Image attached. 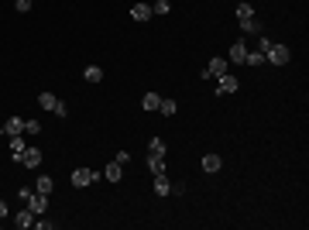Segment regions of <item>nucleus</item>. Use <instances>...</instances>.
<instances>
[{
  "instance_id": "1",
  "label": "nucleus",
  "mask_w": 309,
  "mask_h": 230,
  "mask_svg": "<svg viewBox=\"0 0 309 230\" xmlns=\"http://www.w3.org/2000/svg\"><path fill=\"white\" fill-rule=\"evenodd\" d=\"M289 59H292L289 45H275V41H271V48L265 52V62H271V66H285Z\"/></svg>"
},
{
  "instance_id": "2",
  "label": "nucleus",
  "mask_w": 309,
  "mask_h": 230,
  "mask_svg": "<svg viewBox=\"0 0 309 230\" xmlns=\"http://www.w3.org/2000/svg\"><path fill=\"white\" fill-rule=\"evenodd\" d=\"M224 73H231V62L217 55V59H210V66L203 69V79H220V76H224Z\"/></svg>"
},
{
  "instance_id": "3",
  "label": "nucleus",
  "mask_w": 309,
  "mask_h": 230,
  "mask_svg": "<svg viewBox=\"0 0 309 230\" xmlns=\"http://www.w3.org/2000/svg\"><path fill=\"white\" fill-rule=\"evenodd\" d=\"M96 179H100V172H96V168H76V172H73V186H76V189L93 186Z\"/></svg>"
},
{
  "instance_id": "4",
  "label": "nucleus",
  "mask_w": 309,
  "mask_h": 230,
  "mask_svg": "<svg viewBox=\"0 0 309 230\" xmlns=\"http://www.w3.org/2000/svg\"><path fill=\"white\" fill-rule=\"evenodd\" d=\"M237 89H240V79L231 76V73H224L220 82H217V96H231V93H237Z\"/></svg>"
},
{
  "instance_id": "5",
  "label": "nucleus",
  "mask_w": 309,
  "mask_h": 230,
  "mask_svg": "<svg viewBox=\"0 0 309 230\" xmlns=\"http://www.w3.org/2000/svg\"><path fill=\"white\" fill-rule=\"evenodd\" d=\"M28 210H31L35 217H41V213L48 210V196H45V192H31V196H28Z\"/></svg>"
},
{
  "instance_id": "6",
  "label": "nucleus",
  "mask_w": 309,
  "mask_h": 230,
  "mask_svg": "<svg viewBox=\"0 0 309 230\" xmlns=\"http://www.w3.org/2000/svg\"><path fill=\"white\" fill-rule=\"evenodd\" d=\"M17 161H21L24 168H38V165H41V148H24Z\"/></svg>"
},
{
  "instance_id": "7",
  "label": "nucleus",
  "mask_w": 309,
  "mask_h": 230,
  "mask_svg": "<svg viewBox=\"0 0 309 230\" xmlns=\"http://www.w3.org/2000/svg\"><path fill=\"white\" fill-rule=\"evenodd\" d=\"M131 17H134L138 24H145V21H152V3H141V0H138V3L131 7Z\"/></svg>"
},
{
  "instance_id": "8",
  "label": "nucleus",
  "mask_w": 309,
  "mask_h": 230,
  "mask_svg": "<svg viewBox=\"0 0 309 230\" xmlns=\"http://www.w3.org/2000/svg\"><path fill=\"white\" fill-rule=\"evenodd\" d=\"M100 175H103V179H110V182H120V179H124V165H120V161H110Z\"/></svg>"
},
{
  "instance_id": "9",
  "label": "nucleus",
  "mask_w": 309,
  "mask_h": 230,
  "mask_svg": "<svg viewBox=\"0 0 309 230\" xmlns=\"http://www.w3.org/2000/svg\"><path fill=\"white\" fill-rule=\"evenodd\" d=\"M244 55H247V45H244V41H233V45H231V55H227V62L244 66Z\"/></svg>"
},
{
  "instance_id": "10",
  "label": "nucleus",
  "mask_w": 309,
  "mask_h": 230,
  "mask_svg": "<svg viewBox=\"0 0 309 230\" xmlns=\"http://www.w3.org/2000/svg\"><path fill=\"white\" fill-rule=\"evenodd\" d=\"M3 134H7V138H14V134H24V120H21V117H10V120L3 124Z\"/></svg>"
},
{
  "instance_id": "11",
  "label": "nucleus",
  "mask_w": 309,
  "mask_h": 230,
  "mask_svg": "<svg viewBox=\"0 0 309 230\" xmlns=\"http://www.w3.org/2000/svg\"><path fill=\"white\" fill-rule=\"evenodd\" d=\"M14 227H21V230L35 227V213H31V210H21V213L14 217Z\"/></svg>"
},
{
  "instance_id": "12",
  "label": "nucleus",
  "mask_w": 309,
  "mask_h": 230,
  "mask_svg": "<svg viewBox=\"0 0 309 230\" xmlns=\"http://www.w3.org/2000/svg\"><path fill=\"white\" fill-rule=\"evenodd\" d=\"M220 165H224V161H220V154H203V172H210V175H213V172H220Z\"/></svg>"
},
{
  "instance_id": "13",
  "label": "nucleus",
  "mask_w": 309,
  "mask_h": 230,
  "mask_svg": "<svg viewBox=\"0 0 309 230\" xmlns=\"http://www.w3.org/2000/svg\"><path fill=\"white\" fill-rule=\"evenodd\" d=\"M165 152H168V148H165L161 138H152V141H148V154H152V158H165Z\"/></svg>"
},
{
  "instance_id": "14",
  "label": "nucleus",
  "mask_w": 309,
  "mask_h": 230,
  "mask_svg": "<svg viewBox=\"0 0 309 230\" xmlns=\"http://www.w3.org/2000/svg\"><path fill=\"white\" fill-rule=\"evenodd\" d=\"M240 31L244 35H261V21L258 17H247V21H240Z\"/></svg>"
},
{
  "instance_id": "15",
  "label": "nucleus",
  "mask_w": 309,
  "mask_h": 230,
  "mask_svg": "<svg viewBox=\"0 0 309 230\" xmlns=\"http://www.w3.org/2000/svg\"><path fill=\"white\" fill-rule=\"evenodd\" d=\"M154 192H158V196H172V182H168L165 175H154Z\"/></svg>"
},
{
  "instance_id": "16",
  "label": "nucleus",
  "mask_w": 309,
  "mask_h": 230,
  "mask_svg": "<svg viewBox=\"0 0 309 230\" xmlns=\"http://www.w3.org/2000/svg\"><path fill=\"white\" fill-rule=\"evenodd\" d=\"M24 148H28V145H24V134H14V138H10V158H21Z\"/></svg>"
},
{
  "instance_id": "17",
  "label": "nucleus",
  "mask_w": 309,
  "mask_h": 230,
  "mask_svg": "<svg viewBox=\"0 0 309 230\" xmlns=\"http://www.w3.org/2000/svg\"><path fill=\"white\" fill-rule=\"evenodd\" d=\"M158 114H165V117H172V114H179V103H175V100L168 96V100H161V103H158Z\"/></svg>"
},
{
  "instance_id": "18",
  "label": "nucleus",
  "mask_w": 309,
  "mask_h": 230,
  "mask_svg": "<svg viewBox=\"0 0 309 230\" xmlns=\"http://www.w3.org/2000/svg\"><path fill=\"white\" fill-rule=\"evenodd\" d=\"M82 79H86V82H103V69H100V66H89V69L82 73Z\"/></svg>"
},
{
  "instance_id": "19",
  "label": "nucleus",
  "mask_w": 309,
  "mask_h": 230,
  "mask_svg": "<svg viewBox=\"0 0 309 230\" xmlns=\"http://www.w3.org/2000/svg\"><path fill=\"white\" fill-rule=\"evenodd\" d=\"M38 103H41V110H48V114H52V110H55V103H59V96H52V93H41V96H38Z\"/></svg>"
},
{
  "instance_id": "20",
  "label": "nucleus",
  "mask_w": 309,
  "mask_h": 230,
  "mask_svg": "<svg viewBox=\"0 0 309 230\" xmlns=\"http://www.w3.org/2000/svg\"><path fill=\"white\" fill-rule=\"evenodd\" d=\"M52 186H55V182H52L48 175H38V182H35V192H45V196H48V192H52Z\"/></svg>"
},
{
  "instance_id": "21",
  "label": "nucleus",
  "mask_w": 309,
  "mask_h": 230,
  "mask_svg": "<svg viewBox=\"0 0 309 230\" xmlns=\"http://www.w3.org/2000/svg\"><path fill=\"white\" fill-rule=\"evenodd\" d=\"M158 103H161V96H158V93H145V100H141V107H145V110H158Z\"/></svg>"
},
{
  "instance_id": "22",
  "label": "nucleus",
  "mask_w": 309,
  "mask_h": 230,
  "mask_svg": "<svg viewBox=\"0 0 309 230\" xmlns=\"http://www.w3.org/2000/svg\"><path fill=\"white\" fill-rule=\"evenodd\" d=\"M148 168H152V175H165V158H152L148 154Z\"/></svg>"
},
{
  "instance_id": "23",
  "label": "nucleus",
  "mask_w": 309,
  "mask_h": 230,
  "mask_svg": "<svg viewBox=\"0 0 309 230\" xmlns=\"http://www.w3.org/2000/svg\"><path fill=\"white\" fill-rule=\"evenodd\" d=\"M247 17H254V7L251 3H237V21H247Z\"/></svg>"
},
{
  "instance_id": "24",
  "label": "nucleus",
  "mask_w": 309,
  "mask_h": 230,
  "mask_svg": "<svg viewBox=\"0 0 309 230\" xmlns=\"http://www.w3.org/2000/svg\"><path fill=\"white\" fill-rule=\"evenodd\" d=\"M265 62V52H247L244 55V66H261Z\"/></svg>"
},
{
  "instance_id": "25",
  "label": "nucleus",
  "mask_w": 309,
  "mask_h": 230,
  "mask_svg": "<svg viewBox=\"0 0 309 230\" xmlns=\"http://www.w3.org/2000/svg\"><path fill=\"white\" fill-rule=\"evenodd\" d=\"M168 10H172L168 0H154V3H152V14H168Z\"/></svg>"
},
{
  "instance_id": "26",
  "label": "nucleus",
  "mask_w": 309,
  "mask_h": 230,
  "mask_svg": "<svg viewBox=\"0 0 309 230\" xmlns=\"http://www.w3.org/2000/svg\"><path fill=\"white\" fill-rule=\"evenodd\" d=\"M24 134H41V120H24Z\"/></svg>"
},
{
  "instance_id": "27",
  "label": "nucleus",
  "mask_w": 309,
  "mask_h": 230,
  "mask_svg": "<svg viewBox=\"0 0 309 230\" xmlns=\"http://www.w3.org/2000/svg\"><path fill=\"white\" fill-rule=\"evenodd\" d=\"M14 10H17V14H28V10H31V0H14Z\"/></svg>"
},
{
  "instance_id": "28",
  "label": "nucleus",
  "mask_w": 309,
  "mask_h": 230,
  "mask_svg": "<svg viewBox=\"0 0 309 230\" xmlns=\"http://www.w3.org/2000/svg\"><path fill=\"white\" fill-rule=\"evenodd\" d=\"M52 114H55V117H66V114H69V107H66V103H62V100H59V103H55V110H52Z\"/></svg>"
},
{
  "instance_id": "29",
  "label": "nucleus",
  "mask_w": 309,
  "mask_h": 230,
  "mask_svg": "<svg viewBox=\"0 0 309 230\" xmlns=\"http://www.w3.org/2000/svg\"><path fill=\"white\" fill-rule=\"evenodd\" d=\"M35 227H38V230H52L55 224H52V220H38V217H35Z\"/></svg>"
},
{
  "instance_id": "30",
  "label": "nucleus",
  "mask_w": 309,
  "mask_h": 230,
  "mask_svg": "<svg viewBox=\"0 0 309 230\" xmlns=\"http://www.w3.org/2000/svg\"><path fill=\"white\" fill-rule=\"evenodd\" d=\"M268 48H271V38H265V35H261V41H258V52H268Z\"/></svg>"
},
{
  "instance_id": "31",
  "label": "nucleus",
  "mask_w": 309,
  "mask_h": 230,
  "mask_svg": "<svg viewBox=\"0 0 309 230\" xmlns=\"http://www.w3.org/2000/svg\"><path fill=\"white\" fill-rule=\"evenodd\" d=\"M114 161H120V165H127V161H131V152H117V158H114Z\"/></svg>"
},
{
  "instance_id": "32",
  "label": "nucleus",
  "mask_w": 309,
  "mask_h": 230,
  "mask_svg": "<svg viewBox=\"0 0 309 230\" xmlns=\"http://www.w3.org/2000/svg\"><path fill=\"white\" fill-rule=\"evenodd\" d=\"M3 217H7V203L0 199V220H3Z\"/></svg>"
}]
</instances>
